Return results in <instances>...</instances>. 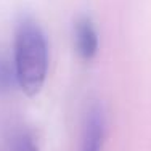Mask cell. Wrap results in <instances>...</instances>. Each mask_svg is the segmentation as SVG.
Listing matches in <instances>:
<instances>
[{
    "label": "cell",
    "instance_id": "cell-1",
    "mask_svg": "<svg viewBox=\"0 0 151 151\" xmlns=\"http://www.w3.org/2000/svg\"><path fill=\"white\" fill-rule=\"evenodd\" d=\"M13 66L18 87L27 96H35L44 87L48 73V42L42 27L29 18L16 27Z\"/></svg>",
    "mask_w": 151,
    "mask_h": 151
},
{
    "label": "cell",
    "instance_id": "cell-2",
    "mask_svg": "<svg viewBox=\"0 0 151 151\" xmlns=\"http://www.w3.org/2000/svg\"><path fill=\"white\" fill-rule=\"evenodd\" d=\"M103 140H105V113L100 105H93L85 114L79 151H101Z\"/></svg>",
    "mask_w": 151,
    "mask_h": 151
},
{
    "label": "cell",
    "instance_id": "cell-3",
    "mask_svg": "<svg viewBox=\"0 0 151 151\" xmlns=\"http://www.w3.org/2000/svg\"><path fill=\"white\" fill-rule=\"evenodd\" d=\"M74 47L82 60L90 61L98 53V32L88 16H81L74 23Z\"/></svg>",
    "mask_w": 151,
    "mask_h": 151
},
{
    "label": "cell",
    "instance_id": "cell-4",
    "mask_svg": "<svg viewBox=\"0 0 151 151\" xmlns=\"http://www.w3.org/2000/svg\"><path fill=\"white\" fill-rule=\"evenodd\" d=\"M15 85H18V82L13 61H10L5 56H0V93L10 92Z\"/></svg>",
    "mask_w": 151,
    "mask_h": 151
},
{
    "label": "cell",
    "instance_id": "cell-5",
    "mask_svg": "<svg viewBox=\"0 0 151 151\" xmlns=\"http://www.w3.org/2000/svg\"><path fill=\"white\" fill-rule=\"evenodd\" d=\"M13 151H37L34 140L31 138L26 132H21L15 137L13 142Z\"/></svg>",
    "mask_w": 151,
    "mask_h": 151
}]
</instances>
